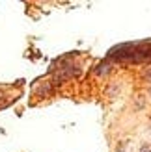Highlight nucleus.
Masks as SVG:
<instances>
[{"label":"nucleus","instance_id":"7ed1b4c3","mask_svg":"<svg viewBox=\"0 0 151 152\" xmlns=\"http://www.w3.org/2000/svg\"><path fill=\"white\" fill-rule=\"evenodd\" d=\"M36 93L39 95V96H49V95L52 93V83H43L41 87L36 89Z\"/></svg>","mask_w":151,"mask_h":152},{"label":"nucleus","instance_id":"f03ea898","mask_svg":"<svg viewBox=\"0 0 151 152\" xmlns=\"http://www.w3.org/2000/svg\"><path fill=\"white\" fill-rule=\"evenodd\" d=\"M112 69H114V63H112L110 59H103V61L95 67V74L97 76H107Z\"/></svg>","mask_w":151,"mask_h":152},{"label":"nucleus","instance_id":"39448f33","mask_svg":"<svg viewBox=\"0 0 151 152\" xmlns=\"http://www.w3.org/2000/svg\"><path fill=\"white\" fill-rule=\"evenodd\" d=\"M146 78H147V80H149V82H151V71H149V72H147V74H146Z\"/></svg>","mask_w":151,"mask_h":152},{"label":"nucleus","instance_id":"423d86ee","mask_svg":"<svg viewBox=\"0 0 151 152\" xmlns=\"http://www.w3.org/2000/svg\"><path fill=\"white\" fill-rule=\"evenodd\" d=\"M149 95H151V89H149Z\"/></svg>","mask_w":151,"mask_h":152},{"label":"nucleus","instance_id":"f257e3e1","mask_svg":"<svg viewBox=\"0 0 151 152\" xmlns=\"http://www.w3.org/2000/svg\"><path fill=\"white\" fill-rule=\"evenodd\" d=\"M107 59L110 61H123V63H144L151 61V43L140 41V43H121L110 48Z\"/></svg>","mask_w":151,"mask_h":152},{"label":"nucleus","instance_id":"20e7f679","mask_svg":"<svg viewBox=\"0 0 151 152\" xmlns=\"http://www.w3.org/2000/svg\"><path fill=\"white\" fill-rule=\"evenodd\" d=\"M138 152H151V143H142Z\"/></svg>","mask_w":151,"mask_h":152}]
</instances>
